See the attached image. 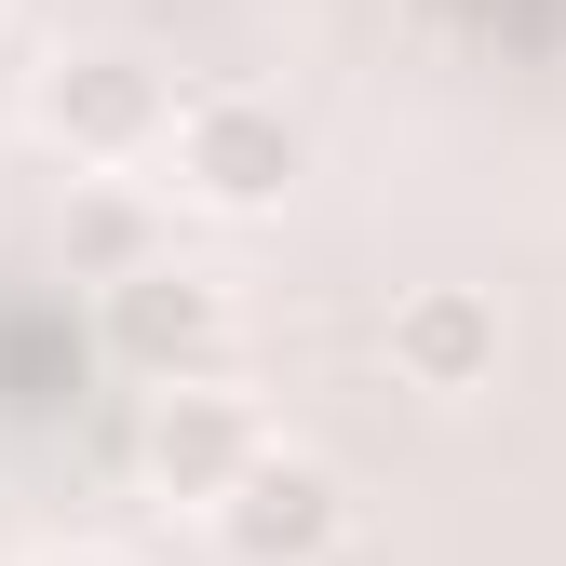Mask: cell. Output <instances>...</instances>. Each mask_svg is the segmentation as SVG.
Listing matches in <instances>:
<instances>
[{
	"label": "cell",
	"mask_w": 566,
	"mask_h": 566,
	"mask_svg": "<svg viewBox=\"0 0 566 566\" xmlns=\"http://www.w3.org/2000/svg\"><path fill=\"white\" fill-rule=\"evenodd\" d=\"M28 108H41V135H54L67 163H149V149H176V67L135 54V41L54 54Z\"/></svg>",
	"instance_id": "cell-1"
},
{
	"label": "cell",
	"mask_w": 566,
	"mask_h": 566,
	"mask_svg": "<svg viewBox=\"0 0 566 566\" xmlns=\"http://www.w3.org/2000/svg\"><path fill=\"white\" fill-rule=\"evenodd\" d=\"M95 337H108V365H135L149 391H202V378H230L243 311H230V283H217V270H176V256H163V270L108 283Z\"/></svg>",
	"instance_id": "cell-2"
},
{
	"label": "cell",
	"mask_w": 566,
	"mask_h": 566,
	"mask_svg": "<svg viewBox=\"0 0 566 566\" xmlns=\"http://www.w3.org/2000/svg\"><path fill=\"white\" fill-rule=\"evenodd\" d=\"M297 176H311L297 108H270V95H189L176 108V189L202 217H270Z\"/></svg>",
	"instance_id": "cell-3"
},
{
	"label": "cell",
	"mask_w": 566,
	"mask_h": 566,
	"mask_svg": "<svg viewBox=\"0 0 566 566\" xmlns=\"http://www.w3.org/2000/svg\"><path fill=\"white\" fill-rule=\"evenodd\" d=\"M202 526H217L230 566H324V553L350 539V485H337V459H311V446H270Z\"/></svg>",
	"instance_id": "cell-4"
},
{
	"label": "cell",
	"mask_w": 566,
	"mask_h": 566,
	"mask_svg": "<svg viewBox=\"0 0 566 566\" xmlns=\"http://www.w3.org/2000/svg\"><path fill=\"white\" fill-rule=\"evenodd\" d=\"M270 446H283V432L256 418V391H230V378H202V391H149V485H163V500H189V513H217Z\"/></svg>",
	"instance_id": "cell-5"
},
{
	"label": "cell",
	"mask_w": 566,
	"mask_h": 566,
	"mask_svg": "<svg viewBox=\"0 0 566 566\" xmlns=\"http://www.w3.org/2000/svg\"><path fill=\"white\" fill-rule=\"evenodd\" d=\"M391 378L432 391V405L485 391L500 378V297H485V283H418V297L391 311Z\"/></svg>",
	"instance_id": "cell-6"
},
{
	"label": "cell",
	"mask_w": 566,
	"mask_h": 566,
	"mask_svg": "<svg viewBox=\"0 0 566 566\" xmlns=\"http://www.w3.org/2000/svg\"><path fill=\"white\" fill-rule=\"evenodd\" d=\"M67 270L135 283V270H163V256H149V230H135V202H82V217H67Z\"/></svg>",
	"instance_id": "cell-7"
},
{
	"label": "cell",
	"mask_w": 566,
	"mask_h": 566,
	"mask_svg": "<svg viewBox=\"0 0 566 566\" xmlns=\"http://www.w3.org/2000/svg\"><path fill=\"white\" fill-rule=\"evenodd\" d=\"M28 566H122V553H95V539H67V553H28Z\"/></svg>",
	"instance_id": "cell-8"
}]
</instances>
